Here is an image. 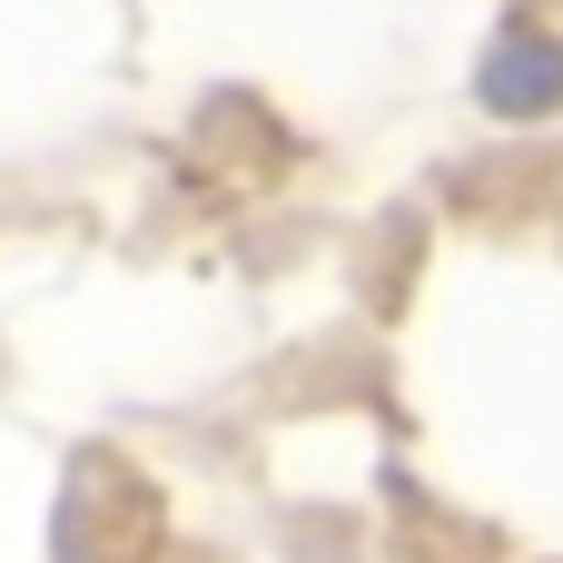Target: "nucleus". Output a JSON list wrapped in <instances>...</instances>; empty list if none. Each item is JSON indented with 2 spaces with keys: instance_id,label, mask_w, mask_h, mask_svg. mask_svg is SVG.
Masks as SVG:
<instances>
[{
  "instance_id": "1",
  "label": "nucleus",
  "mask_w": 563,
  "mask_h": 563,
  "mask_svg": "<svg viewBox=\"0 0 563 563\" xmlns=\"http://www.w3.org/2000/svg\"><path fill=\"white\" fill-rule=\"evenodd\" d=\"M485 89H495V109H544L563 89V49H525V40H515V49L485 69Z\"/></svg>"
}]
</instances>
